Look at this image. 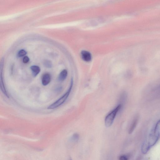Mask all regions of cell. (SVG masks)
Segmentation results:
<instances>
[{
	"mask_svg": "<svg viewBox=\"0 0 160 160\" xmlns=\"http://www.w3.org/2000/svg\"><path fill=\"white\" fill-rule=\"evenodd\" d=\"M159 138L151 131L142 145L141 150L142 153L144 154L147 153L150 148L155 144Z\"/></svg>",
	"mask_w": 160,
	"mask_h": 160,
	"instance_id": "cell-1",
	"label": "cell"
},
{
	"mask_svg": "<svg viewBox=\"0 0 160 160\" xmlns=\"http://www.w3.org/2000/svg\"><path fill=\"white\" fill-rule=\"evenodd\" d=\"M73 84V80L71 79L69 87L65 93L56 101L49 105L47 108L48 109H52L56 108L63 104L68 98L72 89Z\"/></svg>",
	"mask_w": 160,
	"mask_h": 160,
	"instance_id": "cell-2",
	"label": "cell"
},
{
	"mask_svg": "<svg viewBox=\"0 0 160 160\" xmlns=\"http://www.w3.org/2000/svg\"><path fill=\"white\" fill-rule=\"evenodd\" d=\"M122 107V105L121 104L118 105L106 116L105 119V123L106 127L108 128L112 125L117 113Z\"/></svg>",
	"mask_w": 160,
	"mask_h": 160,
	"instance_id": "cell-3",
	"label": "cell"
},
{
	"mask_svg": "<svg viewBox=\"0 0 160 160\" xmlns=\"http://www.w3.org/2000/svg\"><path fill=\"white\" fill-rule=\"evenodd\" d=\"M0 84L1 90L3 93V94L6 96V97L9 98L8 95L6 91L3 78L2 75V71L3 67V59H2L1 61L0 64Z\"/></svg>",
	"mask_w": 160,
	"mask_h": 160,
	"instance_id": "cell-4",
	"label": "cell"
},
{
	"mask_svg": "<svg viewBox=\"0 0 160 160\" xmlns=\"http://www.w3.org/2000/svg\"><path fill=\"white\" fill-rule=\"evenodd\" d=\"M51 77L48 73H45L43 74L42 78V82L43 86H46L50 82Z\"/></svg>",
	"mask_w": 160,
	"mask_h": 160,
	"instance_id": "cell-5",
	"label": "cell"
},
{
	"mask_svg": "<svg viewBox=\"0 0 160 160\" xmlns=\"http://www.w3.org/2000/svg\"><path fill=\"white\" fill-rule=\"evenodd\" d=\"M81 56L82 59L86 62H89L91 60L92 57L91 53L88 52L84 50L82 51Z\"/></svg>",
	"mask_w": 160,
	"mask_h": 160,
	"instance_id": "cell-6",
	"label": "cell"
},
{
	"mask_svg": "<svg viewBox=\"0 0 160 160\" xmlns=\"http://www.w3.org/2000/svg\"><path fill=\"white\" fill-rule=\"evenodd\" d=\"M138 117H136L133 119L128 130L129 134L132 133L135 129L138 122Z\"/></svg>",
	"mask_w": 160,
	"mask_h": 160,
	"instance_id": "cell-7",
	"label": "cell"
},
{
	"mask_svg": "<svg viewBox=\"0 0 160 160\" xmlns=\"http://www.w3.org/2000/svg\"><path fill=\"white\" fill-rule=\"evenodd\" d=\"M152 131L159 138L160 137V119L157 122Z\"/></svg>",
	"mask_w": 160,
	"mask_h": 160,
	"instance_id": "cell-8",
	"label": "cell"
},
{
	"mask_svg": "<svg viewBox=\"0 0 160 160\" xmlns=\"http://www.w3.org/2000/svg\"><path fill=\"white\" fill-rule=\"evenodd\" d=\"M30 69L32 71V75L34 77H36L40 71V68L39 67L36 65L31 66Z\"/></svg>",
	"mask_w": 160,
	"mask_h": 160,
	"instance_id": "cell-9",
	"label": "cell"
},
{
	"mask_svg": "<svg viewBox=\"0 0 160 160\" xmlns=\"http://www.w3.org/2000/svg\"><path fill=\"white\" fill-rule=\"evenodd\" d=\"M68 75V72L66 70L64 69L60 73L58 79L59 81H63L67 78Z\"/></svg>",
	"mask_w": 160,
	"mask_h": 160,
	"instance_id": "cell-10",
	"label": "cell"
},
{
	"mask_svg": "<svg viewBox=\"0 0 160 160\" xmlns=\"http://www.w3.org/2000/svg\"><path fill=\"white\" fill-rule=\"evenodd\" d=\"M79 135L77 133H75L73 134L70 138V140L73 142H77L79 139Z\"/></svg>",
	"mask_w": 160,
	"mask_h": 160,
	"instance_id": "cell-11",
	"label": "cell"
},
{
	"mask_svg": "<svg viewBox=\"0 0 160 160\" xmlns=\"http://www.w3.org/2000/svg\"><path fill=\"white\" fill-rule=\"evenodd\" d=\"M27 54V52L24 50L22 49L20 50L18 53V56L19 57H22L25 55Z\"/></svg>",
	"mask_w": 160,
	"mask_h": 160,
	"instance_id": "cell-12",
	"label": "cell"
},
{
	"mask_svg": "<svg viewBox=\"0 0 160 160\" xmlns=\"http://www.w3.org/2000/svg\"><path fill=\"white\" fill-rule=\"evenodd\" d=\"M119 160H128L127 156L125 155H121L119 156Z\"/></svg>",
	"mask_w": 160,
	"mask_h": 160,
	"instance_id": "cell-13",
	"label": "cell"
},
{
	"mask_svg": "<svg viewBox=\"0 0 160 160\" xmlns=\"http://www.w3.org/2000/svg\"><path fill=\"white\" fill-rule=\"evenodd\" d=\"M29 58L27 56L24 57L23 59V62L24 63H27L29 62Z\"/></svg>",
	"mask_w": 160,
	"mask_h": 160,
	"instance_id": "cell-14",
	"label": "cell"
},
{
	"mask_svg": "<svg viewBox=\"0 0 160 160\" xmlns=\"http://www.w3.org/2000/svg\"><path fill=\"white\" fill-rule=\"evenodd\" d=\"M45 65L46 67L49 68L51 67L52 66L51 62H48H48H45Z\"/></svg>",
	"mask_w": 160,
	"mask_h": 160,
	"instance_id": "cell-15",
	"label": "cell"
},
{
	"mask_svg": "<svg viewBox=\"0 0 160 160\" xmlns=\"http://www.w3.org/2000/svg\"><path fill=\"white\" fill-rule=\"evenodd\" d=\"M70 160H72V159L70 158Z\"/></svg>",
	"mask_w": 160,
	"mask_h": 160,
	"instance_id": "cell-16",
	"label": "cell"
}]
</instances>
